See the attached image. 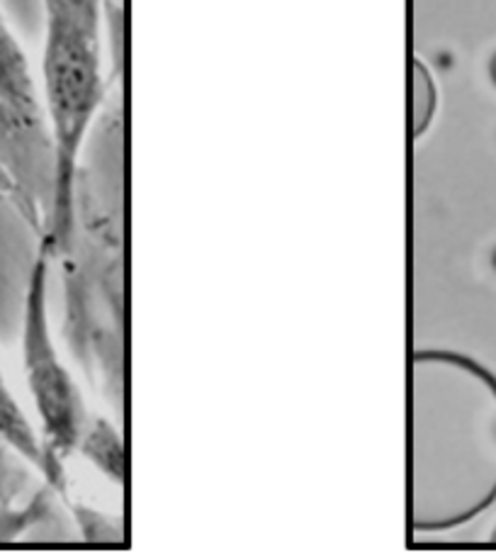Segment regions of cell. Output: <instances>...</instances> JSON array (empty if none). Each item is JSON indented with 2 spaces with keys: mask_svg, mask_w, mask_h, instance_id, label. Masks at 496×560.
Returning a JSON list of instances; mask_svg holds the SVG:
<instances>
[{
  "mask_svg": "<svg viewBox=\"0 0 496 560\" xmlns=\"http://www.w3.org/2000/svg\"><path fill=\"white\" fill-rule=\"evenodd\" d=\"M81 451L91 460L98 463V466L110 478H117V480L125 478L122 441L117 439V434L113 432V427H107L105 422H91L88 429H85V434H83Z\"/></svg>",
  "mask_w": 496,
  "mask_h": 560,
  "instance_id": "277c9868",
  "label": "cell"
},
{
  "mask_svg": "<svg viewBox=\"0 0 496 560\" xmlns=\"http://www.w3.org/2000/svg\"><path fill=\"white\" fill-rule=\"evenodd\" d=\"M0 147L5 149V156L17 159V166L35 164L51 168L54 164L39 81L3 10H0Z\"/></svg>",
  "mask_w": 496,
  "mask_h": 560,
  "instance_id": "7a4b0ae2",
  "label": "cell"
},
{
  "mask_svg": "<svg viewBox=\"0 0 496 560\" xmlns=\"http://www.w3.org/2000/svg\"><path fill=\"white\" fill-rule=\"evenodd\" d=\"M0 446L23 458L29 466H35L51 480V463L45 441H42L37 427L32 424L25 407L20 405L3 369H0Z\"/></svg>",
  "mask_w": 496,
  "mask_h": 560,
  "instance_id": "3957f363",
  "label": "cell"
},
{
  "mask_svg": "<svg viewBox=\"0 0 496 560\" xmlns=\"http://www.w3.org/2000/svg\"><path fill=\"white\" fill-rule=\"evenodd\" d=\"M3 476H5V472H3V468H0V480H3Z\"/></svg>",
  "mask_w": 496,
  "mask_h": 560,
  "instance_id": "8992f818",
  "label": "cell"
},
{
  "mask_svg": "<svg viewBox=\"0 0 496 560\" xmlns=\"http://www.w3.org/2000/svg\"><path fill=\"white\" fill-rule=\"evenodd\" d=\"M49 256L51 252L42 244L39 256L29 271L23 331H20V351L27 390L35 402V415L42 441L51 463V482L61 476V463L75 448H81L91 417L85 412L83 397L71 371L63 365L51 337L49 322Z\"/></svg>",
  "mask_w": 496,
  "mask_h": 560,
  "instance_id": "6da1fadb",
  "label": "cell"
},
{
  "mask_svg": "<svg viewBox=\"0 0 496 560\" xmlns=\"http://www.w3.org/2000/svg\"><path fill=\"white\" fill-rule=\"evenodd\" d=\"M492 544L496 546V532H494V536H492Z\"/></svg>",
  "mask_w": 496,
  "mask_h": 560,
  "instance_id": "5b68a950",
  "label": "cell"
}]
</instances>
